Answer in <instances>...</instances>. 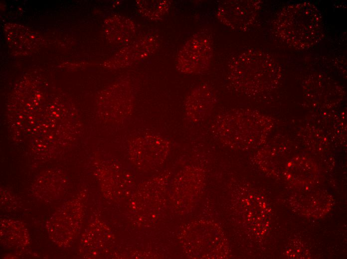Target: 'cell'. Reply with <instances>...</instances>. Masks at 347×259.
I'll return each instance as SVG.
<instances>
[{
    "instance_id": "cell-1",
    "label": "cell",
    "mask_w": 347,
    "mask_h": 259,
    "mask_svg": "<svg viewBox=\"0 0 347 259\" xmlns=\"http://www.w3.org/2000/svg\"><path fill=\"white\" fill-rule=\"evenodd\" d=\"M277 35L288 45L304 49L317 43L322 33V20L313 4L303 3L283 9L276 20Z\"/></svg>"
},
{
    "instance_id": "cell-2",
    "label": "cell",
    "mask_w": 347,
    "mask_h": 259,
    "mask_svg": "<svg viewBox=\"0 0 347 259\" xmlns=\"http://www.w3.org/2000/svg\"><path fill=\"white\" fill-rule=\"evenodd\" d=\"M267 130L265 118L251 111L225 112L218 115L211 125L214 136L231 147L260 142Z\"/></svg>"
},
{
    "instance_id": "cell-3",
    "label": "cell",
    "mask_w": 347,
    "mask_h": 259,
    "mask_svg": "<svg viewBox=\"0 0 347 259\" xmlns=\"http://www.w3.org/2000/svg\"><path fill=\"white\" fill-rule=\"evenodd\" d=\"M170 147L169 141L157 134L138 136L129 142L130 159L141 170H151L162 164L167 156Z\"/></svg>"
},
{
    "instance_id": "cell-4",
    "label": "cell",
    "mask_w": 347,
    "mask_h": 259,
    "mask_svg": "<svg viewBox=\"0 0 347 259\" xmlns=\"http://www.w3.org/2000/svg\"><path fill=\"white\" fill-rule=\"evenodd\" d=\"M105 94L100 112L102 119L113 125L125 124L133 109V96L130 84L122 81Z\"/></svg>"
},
{
    "instance_id": "cell-5",
    "label": "cell",
    "mask_w": 347,
    "mask_h": 259,
    "mask_svg": "<svg viewBox=\"0 0 347 259\" xmlns=\"http://www.w3.org/2000/svg\"><path fill=\"white\" fill-rule=\"evenodd\" d=\"M254 62L241 61L238 60L237 65L233 66L231 72L230 78L236 86L241 89L252 91H261L264 86L268 73L273 71L277 65L270 57L263 54L260 61Z\"/></svg>"
},
{
    "instance_id": "cell-6",
    "label": "cell",
    "mask_w": 347,
    "mask_h": 259,
    "mask_svg": "<svg viewBox=\"0 0 347 259\" xmlns=\"http://www.w3.org/2000/svg\"><path fill=\"white\" fill-rule=\"evenodd\" d=\"M216 103L212 90L207 85L195 88L189 95L185 105L187 118L193 123L206 120L211 114Z\"/></svg>"
},
{
    "instance_id": "cell-7",
    "label": "cell",
    "mask_w": 347,
    "mask_h": 259,
    "mask_svg": "<svg viewBox=\"0 0 347 259\" xmlns=\"http://www.w3.org/2000/svg\"><path fill=\"white\" fill-rule=\"evenodd\" d=\"M237 4V5H225L224 7H222V10L225 12H228V14L221 15L234 16L233 19L236 18L234 22V23L236 22L235 26L246 27L250 25L252 21L258 5L255 4L254 2H238Z\"/></svg>"
}]
</instances>
